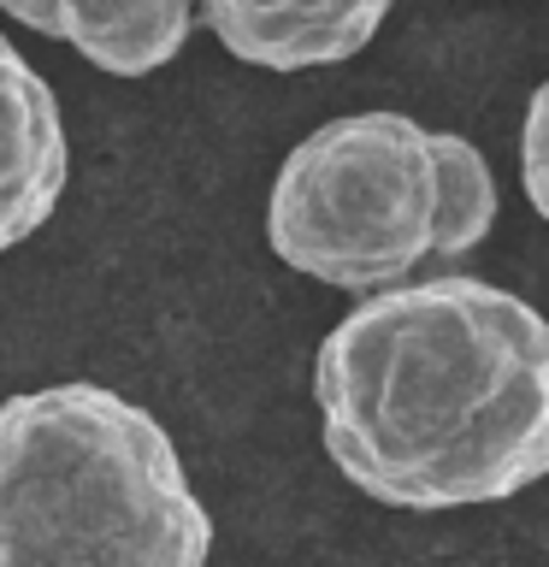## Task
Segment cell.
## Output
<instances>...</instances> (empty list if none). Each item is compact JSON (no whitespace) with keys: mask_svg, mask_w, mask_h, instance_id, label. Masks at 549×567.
Masks as SVG:
<instances>
[{"mask_svg":"<svg viewBox=\"0 0 549 567\" xmlns=\"http://www.w3.org/2000/svg\"><path fill=\"white\" fill-rule=\"evenodd\" d=\"M319 437L361 496L485 508L549 478V319L485 278L361 296L313 354Z\"/></svg>","mask_w":549,"mask_h":567,"instance_id":"6da1fadb","label":"cell"},{"mask_svg":"<svg viewBox=\"0 0 549 567\" xmlns=\"http://www.w3.org/2000/svg\"><path fill=\"white\" fill-rule=\"evenodd\" d=\"M213 514L172 432L95 379L0 402V567H207Z\"/></svg>","mask_w":549,"mask_h":567,"instance_id":"7a4b0ae2","label":"cell"},{"mask_svg":"<svg viewBox=\"0 0 549 567\" xmlns=\"http://www.w3.org/2000/svg\"><path fill=\"white\" fill-rule=\"evenodd\" d=\"M266 243L290 272L379 296L437 266V142L407 113H343L283 154Z\"/></svg>","mask_w":549,"mask_h":567,"instance_id":"3957f363","label":"cell"},{"mask_svg":"<svg viewBox=\"0 0 549 567\" xmlns=\"http://www.w3.org/2000/svg\"><path fill=\"white\" fill-rule=\"evenodd\" d=\"M71 142L48 78L0 35V255L30 243L65 202Z\"/></svg>","mask_w":549,"mask_h":567,"instance_id":"277c9868","label":"cell"},{"mask_svg":"<svg viewBox=\"0 0 549 567\" xmlns=\"http://www.w3.org/2000/svg\"><path fill=\"white\" fill-rule=\"evenodd\" d=\"M390 7L396 0H195V18L242 65L313 71L372 48Z\"/></svg>","mask_w":549,"mask_h":567,"instance_id":"5b68a950","label":"cell"},{"mask_svg":"<svg viewBox=\"0 0 549 567\" xmlns=\"http://www.w3.org/2000/svg\"><path fill=\"white\" fill-rule=\"evenodd\" d=\"M195 30V0H60L53 42L106 78H148L172 65Z\"/></svg>","mask_w":549,"mask_h":567,"instance_id":"8992f818","label":"cell"},{"mask_svg":"<svg viewBox=\"0 0 549 567\" xmlns=\"http://www.w3.org/2000/svg\"><path fill=\"white\" fill-rule=\"evenodd\" d=\"M432 142H437V266H455L496 225V172L467 136L432 131Z\"/></svg>","mask_w":549,"mask_h":567,"instance_id":"52a82bcc","label":"cell"},{"mask_svg":"<svg viewBox=\"0 0 549 567\" xmlns=\"http://www.w3.org/2000/svg\"><path fill=\"white\" fill-rule=\"evenodd\" d=\"M520 184L526 202L538 207V219L549 225V78L531 89L526 124H520Z\"/></svg>","mask_w":549,"mask_h":567,"instance_id":"ba28073f","label":"cell"},{"mask_svg":"<svg viewBox=\"0 0 549 567\" xmlns=\"http://www.w3.org/2000/svg\"><path fill=\"white\" fill-rule=\"evenodd\" d=\"M0 12L18 18L24 30H35V35H48V42H53V18H60V0H0Z\"/></svg>","mask_w":549,"mask_h":567,"instance_id":"9c48e42d","label":"cell"}]
</instances>
